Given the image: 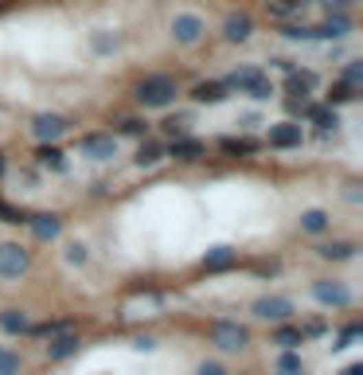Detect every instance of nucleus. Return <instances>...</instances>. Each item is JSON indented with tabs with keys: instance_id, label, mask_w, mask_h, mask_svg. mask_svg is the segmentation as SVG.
Here are the masks:
<instances>
[{
	"instance_id": "nucleus-26",
	"label": "nucleus",
	"mask_w": 363,
	"mask_h": 375,
	"mask_svg": "<svg viewBox=\"0 0 363 375\" xmlns=\"http://www.w3.org/2000/svg\"><path fill=\"white\" fill-rule=\"evenodd\" d=\"M39 164H47V169H63L67 160H63L59 149H39Z\"/></svg>"
},
{
	"instance_id": "nucleus-4",
	"label": "nucleus",
	"mask_w": 363,
	"mask_h": 375,
	"mask_svg": "<svg viewBox=\"0 0 363 375\" xmlns=\"http://www.w3.org/2000/svg\"><path fill=\"white\" fill-rule=\"evenodd\" d=\"M24 270H28V250L16 246V242H4V246H0V274H4V278H16V274H24Z\"/></svg>"
},
{
	"instance_id": "nucleus-19",
	"label": "nucleus",
	"mask_w": 363,
	"mask_h": 375,
	"mask_svg": "<svg viewBox=\"0 0 363 375\" xmlns=\"http://www.w3.org/2000/svg\"><path fill=\"white\" fill-rule=\"evenodd\" d=\"M0 328H4V332H24L28 317L20 313V309H4V313H0Z\"/></svg>"
},
{
	"instance_id": "nucleus-39",
	"label": "nucleus",
	"mask_w": 363,
	"mask_h": 375,
	"mask_svg": "<svg viewBox=\"0 0 363 375\" xmlns=\"http://www.w3.org/2000/svg\"><path fill=\"white\" fill-rule=\"evenodd\" d=\"M0 172H4V157H0Z\"/></svg>"
},
{
	"instance_id": "nucleus-7",
	"label": "nucleus",
	"mask_w": 363,
	"mask_h": 375,
	"mask_svg": "<svg viewBox=\"0 0 363 375\" xmlns=\"http://www.w3.org/2000/svg\"><path fill=\"white\" fill-rule=\"evenodd\" d=\"M254 313L262 317V321H285V317L293 313V305L285 301V297H262V301L254 305Z\"/></svg>"
},
{
	"instance_id": "nucleus-23",
	"label": "nucleus",
	"mask_w": 363,
	"mask_h": 375,
	"mask_svg": "<svg viewBox=\"0 0 363 375\" xmlns=\"http://www.w3.org/2000/svg\"><path fill=\"white\" fill-rule=\"evenodd\" d=\"M351 250H355L351 242H324V246H320V255L324 258H348Z\"/></svg>"
},
{
	"instance_id": "nucleus-14",
	"label": "nucleus",
	"mask_w": 363,
	"mask_h": 375,
	"mask_svg": "<svg viewBox=\"0 0 363 375\" xmlns=\"http://www.w3.org/2000/svg\"><path fill=\"white\" fill-rule=\"evenodd\" d=\"M28 223L36 231V239H55V235H59V219L55 215H32Z\"/></svg>"
},
{
	"instance_id": "nucleus-28",
	"label": "nucleus",
	"mask_w": 363,
	"mask_h": 375,
	"mask_svg": "<svg viewBox=\"0 0 363 375\" xmlns=\"http://www.w3.org/2000/svg\"><path fill=\"white\" fill-rule=\"evenodd\" d=\"M281 348H293V344H301V328H278V336H274Z\"/></svg>"
},
{
	"instance_id": "nucleus-30",
	"label": "nucleus",
	"mask_w": 363,
	"mask_h": 375,
	"mask_svg": "<svg viewBox=\"0 0 363 375\" xmlns=\"http://www.w3.org/2000/svg\"><path fill=\"white\" fill-rule=\"evenodd\" d=\"M328 98H332V102H351V98H355V86L351 83H336Z\"/></svg>"
},
{
	"instance_id": "nucleus-32",
	"label": "nucleus",
	"mask_w": 363,
	"mask_h": 375,
	"mask_svg": "<svg viewBox=\"0 0 363 375\" xmlns=\"http://www.w3.org/2000/svg\"><path fill=\"white\" fill-rule=\"evenodd\" d=\"M16 367H20V360H16V356H4V352H0V375H12Z\"/></svg>"
},
{
	"instance_id": "nucleus-22",
	"label": "nucleus",
	"mask_w": 363,
	"mask_h": 375,
	"mask_svg": "<svg viewBox=\"0 0 363 375\" xmlns=\"http://www.w3.org/2000/svg\"><path fill=\"white\" fill-rule=\"evenodd\" d=\"M234 262V255H230L227 246H215V250H207V258H204V266H230Z\"/></svg>"
},
{
	"instance_id": "nucleus-35",
	"label": "nucleus",
	"mask_w": 363,
	"mask_h": 375,
	"mask_svg": "<svg viewBox=\"0 0 363 375\" xmlns=\"http://www.w3.org/2000/svg\"><path fill=\"white\" fill-rule=\"evenodd\" d=\"M67 258H71V262H86V250L82 246H67Z\"/></svg>"
},
{
	"instance_id": "nucleus-25",
	"label": "nucleus",
	"mask_w": 363,
	"mask_h": 375,
	"mask_svg": "<svg viewBox=\"0 0 363 375\" xmlns=\"http://www.w3.org/2000/svg\"><path fill=\"white\" fill-rule=\"evenodd\" d=\"M278 372H281V375H301V356L285 352V356L278 360Z\"/></svg>"
},
{
	"instance_id": "nucleus-9",
	"label": "nucleus",
	"mask_w": 363,
	"mask_h": 375,
	"mask_svg": "<svg viewBox=\"0 0 363 375\" xmlns=\"http://www.w3.org/2000/svg\"><path fill=\"white\" fill-rule=\"evenodd\" d=\"M270 145H274V149H293V145H301V125H293V121H285V125H274V129H270Z\"/></svg>"
},
{
	"instance_id": "nucleus-33",
	"label": "nucleus",
	"mask_w": 363,
	"mask_h": 375,
	"mask_svg": "<svg viewBox=\"0 0 363 375\" xmlns=\"http://www.w3.org/2000/svg\"><path fill=\"white\" fill-rule=\"evenodd\" d=\"M121 133H145V121H137V118H125V121H121Z\"/></svg>"
},
{
	"instance_id": "nucleus-29",
	"label": "nucleus",
	"mask_w": 363,
	"mask_h": 375,
	"mask_svg": "<svg viewBox=\"0 0 363 375\" xmlns=\"http://www.w3.org/2000/svg\"><path fill=\"white\" fill-rule=\"evenodd\" d=\"M281 36H289V39H316L313 28H305V24H285V28H281Z\"/></svg>"
},
{
	"instance_id": "nucleus-12",
	"label": "nucleus",
	"mask_w": 363,
	"mask_h": 375,
	"mask_svg": "<svg viewBox=\"0 0 363 375\" xmlns=\"http://www.w3.org/2000/svg\"><path fill=\"white\" fill-rule=\"evenodd\" d=\"M313 293L324 305H344V301H348V290H344V286H336V281H316Z\"/></svg>"
},
{
	"instance_id": "nucleus-2",
	"label": "nucleus",
	"mask_w": 363,
	"mask_h": 375,
	"mask_svg": "<svg viewBox=\"0 0 363 375\" xmlns=\"http://www.w3.org/2000/svg\"><path fill=\"white\" fill-rule=\"evenodd\" d=\"M223 86H234V90H246L250 98H258V102H266L270 94H274V86H270V78L258 67H242V71H234Z\"/></svg>"
},
{
	"instance_id": "nucleus-8",
	"label": "nucleus",
	"mask_w": 363,
	"mask_h": 375,
	"mask_svg": "<svg viewBox=\"0 0 363 375\" xmlns=\"http://www.w3.org/2000/svg\"><path fill=\"white\" fill-rule=\"evenodd\" d=\"M172 36L180 39V43H195V39L204 36V20H199V16H176Z\"/></svg>"
},
{
	"instance_id": "nucleus-15",
	"label": "nucleus",
	"mask_w": 363,
	"mask_h": 375,
	"mask_svg": "<svg viewBox=\"0 0 363 375\" xmlns=\"http://www.w3.org/2000/svg\"><path fill=\"white\" fill-rule=\"evenodd\" d=\"M192 98L195 102H223V98H227V86L223 83H199L192 90Z\"/></svg>"
},
{
	"instance_id": "nucleus-6",
	"label": "nucleus",
	"mask_w": 363,
	"mask_h": 375,
	"mask_svg": "<svg viewBox=\"0 0 363 375\" xmlns=\"http://www.w3.org/2000/svg\"><path fill=\"white\" fill-rule=\"evenodd\" d=\"M250 32H254V20L246 12H230L227 24H223V36L230 39V43H242V39H250Z\"/></svg>"
},
{
	"instance_id": "nucleus-10",
	"label": "nucleus",
	"mask_w": 363,
	"mask_h": 375,
	"mask_svg": "<svg viewBox=\"0 0 363 375\" xmlns=\"http://www.w3.org/2000/svg\"><path fill=\"white\" fill-rule=\"evenodd\" d=\"M32 129H36V137H39V141H51V137H59L63 129H67V121H63L59 114H39Z\"/></svg>"
},
{
	"instance_id": "nucleus-20",
	"label": "nucleus",
	"mask_w": 363,
	"mask_h": 375,
	"mask_svg": "<svg viewBox=\"0 0 363 375\" xmlns=\"http://www.w3.org/2000/svg\"><path fill=\"white\" fill-rule=\"evenodd\" d=\"M301 227L316 235V231H324V227H328V215L320 211V207H313V211H305V215H301Z\"/></svg>"
},
{
	"instance_id": "nucleus-24",
	"label": "nucleus",
	"mask_w": 363,
	"mask_h": 375,
	"mask_svg": "<svg viewBox=\"0 0 363 375\" xmlns=\"http://www.w3.org/2000/svg\"><path fill=\"white\" fill-rule=\"evenodd\" d=\"M289 90H293V94H305V90H313V74L289 71Z\"/></svg>"
},
{
	"instance_id": "nucleus-36",
	"label": "nucleus",
	"mask_w": 363,
	"mask_h": 375,
	"mask_svg": "<svg viewBox=\"0 0 363 375\" xmlns=\"http://www.w3.org/2000/svg\"><path fill=\"white\" fill-rule=\"evenodd\" d=\"M133 348H141V352H148V348H153V340H148V336H137V340H133Z\"/></svg>"
},
{
	"instance_id": "nucleus-31",
	"label": "nucleus",
	"mask_w": 363,
	"mask_h": 375,
	"mask_svg": "<svg viewBox=\"0 0 363 375\" xmlns=\"http://www.w3.org/2000/svg\"><path fill=\"white\" fill-rule=\"evenodd\" d=\"M360 78H363V63H348V71H344V83L360 86Z\"/></svg>"
},
{
	"instance_id": "nucleus-17",
	"label": "nucleus",
	"mask_w": 363,
	"mask_h": 375,
	"mask_svg": "<svg viewBox=\"0 0 363 375\" xmlns=\"http://www.w3.org/2000/svg\"><path fill=\"white\" fill-rule=\"evenodd\" d=\"M309 118H313L320 129H336L340 125V114L332 106H309Z\"/></svg>"
},
{
	"instance_id": "nucleus-11",
	"label": "nucleus",
	"mask_w": 363,
	"mask_h": 375,
	"mask_svg": "<svg viewBox=\"0 0 363 375\" xmlns=\"http://www.w3.org/2000/svg\"><path fill=\"white\" fill-rule=\"evenodd\" d=\"M351 32V20L344 12H336V16H328L320 28H313V36H324V39H340V36H348Z\"/></svg>"
},
{
	"instance_id": "nucleus-21",
	"label": "nucleus",
	"mask_w": 363,
	"mask_h": 375,
	"mask_svg": "<svg viewBox=\"0 0 363 375\" xmlns=\"http://www.w3.org/2000/svg\"><path fill=\"white\" fill-rule=\"evenodd\" d=\"M160 157H164V149H160L157 141H145V145L137 149V164H157Z\"/></svg>"
},
{
	"instance_id": "nucleus-13",
	"label": "nucleus",
	"mask_w": 363,
	"mask_h": 375,
	"mask_svg": "<svg viewBox=\"0 0 363 375\" xmlns=\"http://www.w3.org/2000/svg\"><path fill=\"white\" fill-rule=\"evenodd\" d=\"M74 348H78V336H74V332H59V336H51V344H47L51 360H63V356H71Z\"/></svg>"
},
{
	"instance_id": "nucleus-3",
	"label": "nucleus",
	"mask_w": 363,
	"mask_h": 375,
	"mask_svg": "<svg viewBox=\"0 0 363 375\" xmlns=\"http://www.w3.org/2000/svg\"><path fill=\"white\" fill-rule=\"evenodd\" d=\"M211 340H215L223 352H239V348H246L250 332H246L242 325H234V321H219V325L211 328Z\"/></svg>"
},
{
	"instance_id": "nucleus-1",
	"label": "nucleus",
	"mask_w": 363,
	"mask_h": 375,
	"mask_svg": "<svg viewBox=\"0 0 363 375\" xmlns=\"http://www.w3.org/2000/svg\"><path fill=\"white\" fill-rule=\"evenodd\" d=\"M137 98L145 106H168L172 98H176V78L172 74H148L145 83L137 86Z\"/></svg>"
},
{
	"instance_id": "nucleus-37",
	"label": "nucleus",
	"mask_w": 363,
	"mask_h": 375,
	"mask_svg": "<svg viewBox=\"0 0 363 375\" xmlns=\"http://www.w3.org/2000/svg\"><path fill=\"white\" fill-rule=\"evenodd\" d=\"M344 375H363V367H360V363H351V367H348Z\"/></svg>"
},
{
	"instance_id": "nucleus-18",
	"label": "nucleus",
	"mask_w": 363,
	"mask_h": 375,
	"mask_svg": "<svg viewBox=\"0 0 363 375\" xmlns=\"http://www.w3.org/2000/svg\"><path fill=\"white\" fill-rule=\"evenodd\" d=\"M305 4H309V0H266V8L274 16H281V20H285V16H297Z\"/></svg>"
},
{
	"instance_id": "nucleus-27",
	"label": "nucleus",
	"mask_w": 363,
	"mask_h": 375,
	"mask_svg": "<svg viewBox=\"0 0 363 375\" xmlns=\"http://www.w3.org/2000/svg\"><path fill=\"white\" fill-rule=\"evenodd\" d=\"M223 149H227V153H254V141H246V137H227Z\"/></svg>"
},
{
	"instance_id": "nucleus-16",
	"label": "nucleus",
	"mask_w": 363,
	"mask_h": 375,
	"mask_svg": "<svg viewBox=\"0 0 363 375\" xmlns=\"http://www.w3.org/2000/svg\"><path fill=\"white\" fill-rule=\"evenodd\" d=\"M199 153H204V145H199V141H192V137H176V141H172V157L195 160Z\"/></svg>"
},
{
	"instance_id": "nucleus-5",
	"label": "nucleus",
	"mask_w": 363,
	"mask_h": 375,
	"mask_svg": "<svg viewBox=\"0 0 363 375\" xmlns=\"http://www.w3.org/2000/svg\"><path fill=\"white\" fill-rule=\"evenodd\" d=\"M82 153H86V157L106 160V157H113V153H118V141H113L109 133H86L82 137Z\"/></svg>"
},
{
	"instance_id": "nucleus-34",
	"label": "nucleus",
	"mask_w": 363,
	"mask_h": 375,
	"mask_svg": "<svg viewBox=\"0 0 363 375\" xmlns=\"http://www.w3.org/2000/svg\"><path fill=\"white\" fill-rule=\"evenodd\" d=\"M199 375H227V367H223V363H204Z\"/></svg>"
},
{
	"instance_id": "nucleus-38",
	"label": "nucleus",
	"mask_w": 363,
	"mask_h": 375,
	"mask_svg": "<svg viewBox=\"0 0 363 375\" xmlns=\"http://www.w3.org/2000/svg\"><path fill=\"white\" fill-rule=\"evenodd\" d=\"M344 4H351V0H328V8H344Z\"/></svg>"
}]
</instances>
